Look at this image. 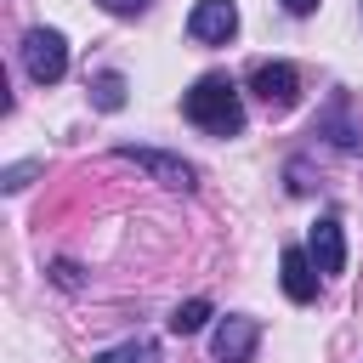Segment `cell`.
Here are the masks:
<instances>
[{
	"label": "cell",
	"instance_id": "6da1fadb",
	"mask_svg": "<svg viewBox=\"0 0 363 363\" xmlns=\"http://www.w3.org/2000/svg\"><path fill=\"white\" fill-rule=\"evenodd\" d=\"M182 113H187L199 130H210V136H238V130H244V96H238V85H233L227 74L193 79V91L182 96Z\"/></svg>",
	"mask_w": 363,
	"mask_h": 363
},
{
	"label": "cell",
	"instance_id": "7a4b0ae2",
	"mask_svg": "<svg viewBox=\"0 0 363 363\" xmlns=\"http://www.w3.org/2000/svg\"><path fill=\"white\" fill-rule=\"evenodd\" d=\"M23 68L34 85H57L68 74V40L57 28H28L23 34Z\"/></svg>",
	"mask_w": 363,
	"mask_h": 363
},
{
	"label": "cell",
	"instance_id": "3957f363",
	"mask_svg": "<svg viewBox=\"0 0 363 363\" xmlns=\"http://www.w3.org/2000/svg\"><path fill=\"white\" fill-rule=\"evenodd\" d=\"M119 159H130L136 170H147L159 187H176V193H193V182H199V170L187 164V159H176V153H159V147H113Z\"/></svg>",
	"mask_w": 363,
	"mask_h": 363
},
{
	"label": "cell",
	"instance_id": "277c9868",
	"mask_svg": "<svg viewBox=\"0 0 363 363\" xmlns=\"http://www.w3.org/2000/svg\"><path fill=\"white\" fill-rule=\"evenodd\" d=\"M238 34V6L233 0H199L193 11H187V40H199V45H227Z\"/></svg>",
	"mask_w": 363,
	"mask_h": 363
},
{
	"label": "cell",
	"instance_id": "5b68a950",
	"mask_svg": "<svg viewBox=\"0 0 363 363\" xmlns=\"http://www.w3.org/2000/svg\"><path fill=\"white\" fill-rule=\"evenodd\" d=\"M255 340H261V323L244 318V312H233V318L216 323L210 352H216V363H250V357H255Z\"/></svg>",
	"mask_w": 363,
	"mask_h": 363
},
{
	"label": "cell",
	"instance_id": "8992f818",
	"mask_svg": "<svg viewBox=\"0 0 363 363\" xmlns=\"http://www.w3.org/2000/svg\"><path fill=\"white\" fill-rule=\"evenodd\" d=\"M250 91H255L272 113H284V108H295V96H301V74H295L289 62H261V68L250 74Z\"/></svg>",
	"mask_w": 363,
	"mask_h": 363
},
{
	"label": "cell",
	"instance_id": "52a82bcc",
	"mask_svg": "<svg viewBox=\"0 0 363 363\" xmlns=\"http://www.w3.org/2000/svg\"><path fill=\"white\" fill-rule=\"evenodd\" d=\"M278 278H284V295H289L295 306L318 301V278H323V272L312 267V255H306V250H295V244H289V250L278 255Z\"/></svg>",
	"mask_w": 363,
	"mask_h": 363
},
{
	"label": "cell",
	"instance_id": "ba28073f",
	"mask_svg": "<svg viewBox=\"0 0 363 363\" xmlns=\"http://www.w3.org/2000/svg\"><path fill=\"white\" fill-rule=\"evenodd\" d=\"M306 255H312L318 272H340V267H346V238H340V221H335V216H318V221H312Z\"/></svg>",
	"mask_w": 363,
	"mask_h": 363
},
{
	"label": "cell",
	"instance_id": "9c48e42d",
	"mask_svg": "<svg viewBox=\"0 0 363 363\" xmlns=\"http://www.w3.org/2000/svg\"><path fill=\"white\" fill-rule=\"evenodd\" d=\"M318 130H323L335 147H346V153H363V125L340 119V108H335V113H323V119H318Z\"/></svg>",
	"mask_w": 363,
	"mask_h": 363
},
{
	"label": "cell",
	"instance_id": "30bf717a",
	"mask_svg": "<svg viewBox=\"0 0 363 363\" xmlns=\"http://www.w3.org/2000/svg\"><path fill=\"white\" fill-rule=\"evenodd\" d=\"M91 102H96L102 113H119V108H125V74H113V68L96 74V79H91Z\"/></svg>",
	"mask_w": 363,
	"mask_h": 363
},
{
	"label": "cell",
	"instance_id": "8fae6325",
	"mask_svg": "<svg viewBox=\"0 0 363 363\" xmlns=\"http://www.w3.org/2000/svg\"><path fill=\"white\" fill-rule=\"evenodd\" d=\"M210 323V301L199 295V301H182L176 312H170V335H199Z\"/></svg>",
	"mask_w": 363,
	"mask_h": 363
},
{
	"label": "cell",
	"instance_id": "7c38bea8",
	"mask_svg": "<svg viewBox=\"0 0 363 363\" xmlns=\"http://www.w3.org/2000/svg\"><path fill=\"white\" fill-rule=\"evenodd\" d=\"M96 363H159V346L153 340H125V346L96 352Z\"/></svg>",
	"mask_w": 363,
	"mask_h": 363
},
{
	"label": "cell",
	"instance_id": "4fadbf2b",
	"mask_svg": "<svg viewBox=\"0 0 363 363\" xmlns=\"http://www.w3.org/2000/svg\"><path fill=\"white\" fill-rule=\"evenodd\" d=\"M40 170H45V164H40V159H23V164H11V170H6V176H0V187H6V193H23V187H28V182H34V176H40Z\"/></svg>",
	"mask_w": 363,
	"mask_h": 363
},
{
	"label": "cell",
	"instance_id": "5bb4252c",
	"mask_svg": "<svg viewBox=\"0 0 363 363\" xmlns=\"http://www.w3.org/2000/svg\"><path fill=\"white\" fill-rule=\"evenodd\" d=\"M102 11H113V17H136V11H147L153 0H96Z\"/></svg>",
	"mask_w": 363,
	"mask_h": 363
},
{
	"label": "cell",
	"instance_id": "9a60e30c",
	"mask_svg": "<svg viewBox=\"0 0 363 363\" xmlns=\"http://www.w3.org/2000/svg\"><path fill=\"white\" fill-rule=\"evenodd\" d=\"M51 272H57V284H62V289H79V267H74V261H57Z\"/></svg>",
	"mask_w": 363,
	"mask_h": 363
},
{
	"label": "cell",
	"instance_id": "2e32d148",
	"mask_svg": "<svg viewBox=\"0 0 363 363\" xmlns=\"http://www.w3.org/2000/svg\"><path fill=\"white\" fill-rule=\"evenodd\" d=\"M284 6H289V11H295V17H306V11H312V6H318V0H284Z\"/></svg>",
	"mask_w": 363,
	"mask_h": 363
}]
</instances>
